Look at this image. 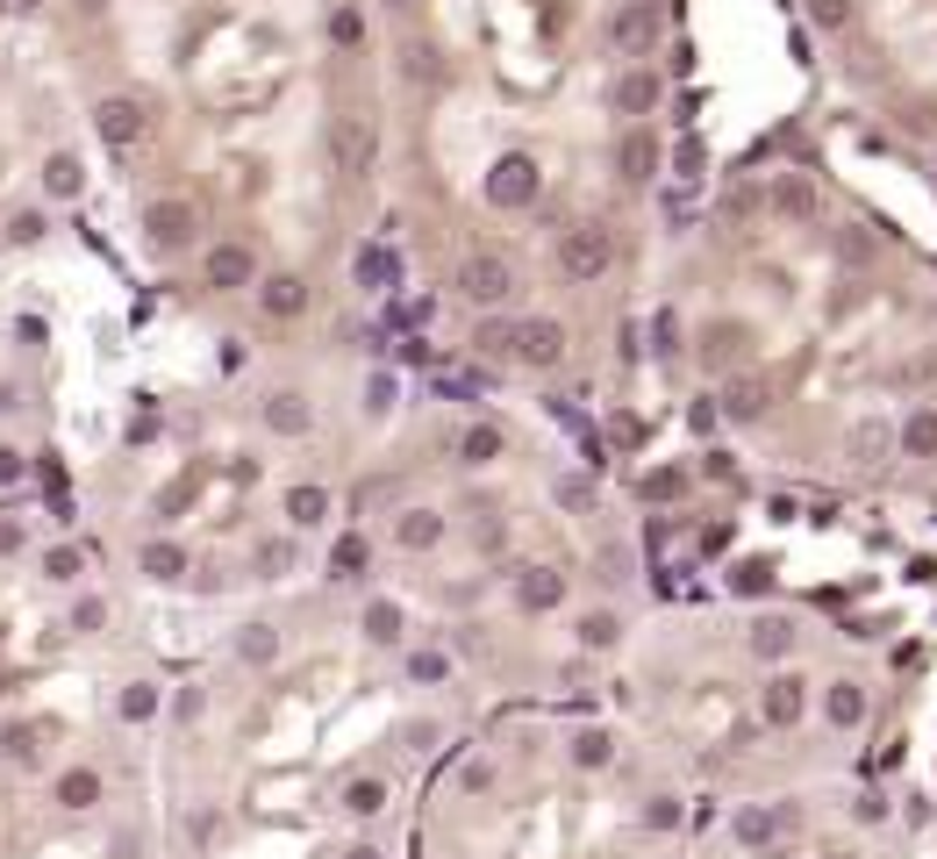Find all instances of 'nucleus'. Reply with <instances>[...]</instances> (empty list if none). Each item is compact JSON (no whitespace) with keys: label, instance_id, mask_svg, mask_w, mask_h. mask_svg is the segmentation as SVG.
Returning a JSON list of instances; mask_svg holds the SVG:
<instances>
[{"label":"nucleus","instance_id":"nucleus-26","mask_svg":"<svg viewBox=\"0 0 937 859\" xmlns=\"http://www.w3.org/2000/svg\"><path fill=\"white\" fill-rule=\"evenodd\" d=\"M895 444H902V437H895V430H887V423H881V416H866V423H859V430H852V451H859V465H873V459H887V451H895Z\"/></svg>","mask_w":937,"mask_h":859},{"label":"nucleus","instance_id":"nucleus-47","mask_svg":"<svg viewBox=\"0 0 937 859\" xmlns=\"http://www.w3.org/2000/svg\"><path fill=\"white\" fill-rule=\"evenodd\" d=\"M14 8H36V0H14Z\"/></svg>","mask_w":937,"mask_h":859},{"label":"nucleus","instance_id":"nucleus-2","mask_svg":"<svg viewBox=\"0 0 937 859\" xmlns=\"http://www.w3.org/2000/svg\"><path fill=\"white\" fill-rule=\"evenodd\" d=\"M451 294H459L465 308H508V294H516V265H508L502 251H465L459 273H451Z\"/></svg>","mask_w":937,"mask_h":859},{"label":"nucleus","instance_id":"nucleus-6","mask_svg":"<svg viewBox=\"0 0 937 859\" xmlns=\"http://www.w3.org/2000/svg\"><path fill=\"white\" fill-rule=\"evenodd\" d=\"M94 137L108 150H129L150 137V101L144 94H101L94 101Z\"/></svg>","mask_w":937,"mask_h":859},{"label":"nucleus","instance_id":"nucleus-39","mask_svg":"<svg viewBox=\"0 0 937 859\" xmlns=\"http://www.w3.org/2000/svg\"><path fill=\"white\" fill-rule=\"evenodd\" d=\"M730 416H759V380H737L730 387Z\"/></svg>","mask_w":937,"mask_h":859},{"label":"nucleus","instance_id":"nucleus-40","mask_svg":"<svg viewBox=\"0 0 937 859\" xmlns=\"http://www.w3.org/2000/svg\"><path fill=\"white\" fill-rule=\"evenodd\" d=\"M150 710H158V695H150V688H144V681H136V688H129V695H123V716H150Z\"/></svg>","mask_w":937,"mask_h":859},{"label":"nucleus","instance_id":"nucleus-28","mask_svg":"<svg viewBox=\"0 0 937 859\" xmlns=\"http://www.w3.org/2000/svg\"><path fill=\"white\" fill-rule=\"evenodd\" d=\"M852 22H859V0H809V29H823V36H844Z\"/></svg>","mask_w":937,"mask_h":859},{"label":"nucleus","instance_id":"nucleus-31","mask_svg":"<svg viewBox=\"0 0 937 859\" xmlns=\"http://www.w3.org/2000/svg\"><path fill=\"white\" fill-rule=\"evenodd\" d=\"M329 43H337V51H358V43H366V14L337 8V14H329Z\"/></svg>","mask_w":937,"mask_h":859},{"label":"nucleus","instance_id":"nucleus-41","mask_svg":"<svg viewBox=\"0 0 937 859\" xmlns=\"http://www.w3.org/2000/svg\"><path fill=\"white\" fill-rule=\"evenodd\" d=\"M8 237H14V244H36V237H43V216H14Z\"/></svg>","mask_w":937,"mask_h":859},{"label":"nucleus","instance_id":"nucleus-44","mask_svg":"<svg viewBox=\"0 0 937 859\" xmlns=\"http://www.w3.org/2000/svg\"><path fill=\"white\" fill-rule=\"evenodd\" d=\"M115 0H72V14H86V22H94V14H108Z\"/></svg>","mask_w":937,"mask_h":859},{"label":"nucleus","instance_id":"nucleus-15","mask_svg":"<svg viewBox=\"0 0 937 859\" xmlns=\"http://www.w3.org/2000/svg\"><path fill=\"white\" fill-rule=\"evenodd\" d=\"M259 308L272 315V323H294V315H308V280H301V273L259 280Z\"/></svg>","mask_w":937,"mask_h":859},{"label":"nucleus","instance_id":"nucleus-19","mask_svg":"<svg viewBox=\"0 0 937 859\" xmlns=\"http://www.w3.org/2000/svg\"><path fill=\"white\" fill-rule=\"evenodd\" d=\"M895 437H902V459H937V401H916Z\"/></svg>","mask_w":937,"mask_h":859},{"label":"nucleus","instance_id":"nucleus-48","mask_svg":"<svg viewBox=\"0 0 937 859\" xmlns=\"http://www.w3.org/2000/svg\"><path fill=\"white\" fill-rule=\"evenodd\" d=\"M930 172H937V150H930Z\"/></svg>","mask_w":937,"mask_h":859},{"label":"nucleus","instance_id":"nucleus-4","mask_svg":"<svg viewBox=\"0 0 937 859\" xmlns=\"http://www.w3.org/2000/svg\"><path fill=\"white\" fill-rule=\"evenodd\" d=\"M329 165H337L344 179H366L372 165H380V123H372V115H337V123H329Z\"/></svg>","mask_w":937,"mask_h":859},{"label":"nucleus","instance_id":"nucleus-21","mask_svg":"<svg viewBox=\"0 0 937 859\" xmlns=\"http://www.w3.org/2000/svg\"><path fill=\"white\" fill-rule=\"evenodd\" d=\"M394 545L401 552H436V545H444V516H436V509H401Z\"/></svg>","mask_w":937,"mask_h":859},{"label":"nucleus","instance_id":"nucleus-43","mask_svg":"<svg viewBox=\"0 0 937 859\" xmlns=\"http://www.w3.org/2000/svg\"><path fill=\"white\" fill-rule=\"evenodd\" d=\"M14 473H22V451H0V488H8Z\"/></svg>","mask_w":937,"mask_h":859},{"label":"nucleus","instance_id":"nucleus-34","mask_svg":"<svg viewBox=\"0 0 937 859\" xmlns=\"http://www.w3.org/2000/svg\"><path fill=\"white\" fill-rule=\"evenodd\" d=\"M344 809H351V817H372V809H387V788L380 781H351V788H344Z\"/></svg>","mask_w":937,"mask_h":859},{"label":"nucleus","instance_id":"nucleus-10","mask_svg":"<svg viewBox=\"0 0 937 859\" xmlns=\"http://www.w3.org/2000/svg\"><path fill=\"white\" fill-rule=\"evenodd\" d=\"M759 716L773 723V731H794V723L809 716V681L802 673H773V681L759 688Z\"/></svg>","mask_w":937,"mask_h":859},{"label":"nucleus","instance_id":"nucleus-38","mask_svg":"<svg viewBox=\"0 0 937 859\" xmlns=\"http://www.w3.org/2000/svg\"><path fill=\"white\" fill-rule=\"evenodd\" d=\"M358 566H366V537H344V545H337V573H344V580H351Z\"/></svg>","mask_w":937,"mask_h":859},{"label":"nucleus","instance_id":"nucleus-24","mask_svg":"<svg viewBox=\"0 0 937 859\" xmlns=\"http://www.w3.org/2000/svg\"><path fill=\"white\" fill-rule=\"evenodd\" d=\"M502 451H508V437L494 430V423H473V430L459 437V459H465V465H494Z\"/></svg>","mask_w":937,"mask_h":859},{"label":"nucleus","instance_id":"nucleus-45","mask_svg":"<svg viewBox=\"0 0 937 859\" xmlns=\"http://www.w3.org/2000/svg\"><path fill=\"white\" fill-rule=\"evenodd\" d=\"M22 545V531H14V523H0V552H14Z\"/></svg>","mask_w":937,"mask_h":859},{"label":"nucleus","instance_id":"nucleus-37","mask_svg":"<svg viewBox=\"0 0 937 859\" xmlns=\"http://www.w3.org/2000/svg\"><path fill=\"white\" fill-rule=\"evenodd\" d=\"M72 624H80V630H101V624H108V601H101V595H86L80 609H72Z\"/></svg>","mask_w":937,"mask_h":859},{"label":"nucleus","instance_id":"nucleus-42","mask_svg":"<svg viewBox=\"0 0 937 859\" xmlns=\"http://www.w3.org/2000/svg\"><path fill=\"white\" fill-rule=\"evenodd\" d=\"M680 488H687V480H680V473H652V480H644V494H659V502H673Z\"/></svg>","mask_w":937,"mask_h":859},{"label":"nucleus","instance_id":"nucleus-16","mask_svg":"<svg viewBox=\"0 0 937 859\" xmlns=\"http://www.w3.org/2000/svg\"><path fill=\"white\" fill-rule=\"evenodd\" d=\"M558 601H566V573H551V566H530V573H516V609L544 616V609H558Z\"/></svg>","mask_w":937,"mask_h":859},{"label":"nucleus","instance_id":"nucleus-27","mask_svg":"<svg viewBox=\"0 0 937 859\" xmlns=\"http://www.w3.org/2000/svg\"><path fill=\"white\" fill-rule=\"evenodd\" d=\"M179 573H187V545H172V537L144 545V580H179Z\"/></svg>","mask_w":937,"mask_h":859},{"label":"nucleus","instance_id":"nucleus-8","mask_svg":"<svg viewBox=\"0 0 937 859\" xmlns=\"http://www.w3.org/2000/svg\"><path fill=\"white\" fill-rule=\"evenodd\" d=\"M659 101H666V80H659L652 65H623V72H615V80H609V108L623 115L630 129H638L644 115L659 108Z\"/></svg>","mask_w":937,"mask_h":859},{"label":"nucleus","instance_id":"nucleus-9","mask_svg":"<svg viewBox=\"0 0 937 859\" xmlns=\"http://www.w3.org/2000/svg\"><path fill=\"white\" fill-rule=\"evenodd\" d=\"M201 280L215 286V294H244V286H259V251L251 244H208V259H201Z\"/></svg>","mask_w":937,"mask_h":859},{"label":"nucleus","instance_id":"nucleus-3","mask_svg":"<svg viewBox=\"0 0 937 859\" xmlns=\"http://www.w3.org/2000/svg\"><path fill=\"white\" fill-rule=\"evenodd\" d=\"M659 36H666V8H659V0H615V14H609V51L623 57V65H644Z\"/></svg>","mask_w":937,"mask_h":859},{"label":"nucleus","instance_id":"nucleus-20","mask_svg":"<svg viewBox=\"0 0 937 859\" xmlns=\"http://www.w3.org/2000/svg\"><path fill=\"white\" fill-rule=\"evenodd\" d=\"M286 523H294V531H323L329 523V488H315V480H301V488H286Z\"/></svg>","mask_w":937,"mask_h":859},{"label":"nucleus","instance_id":"nucleus-1","mask_svg":"<svg viewBox=\"0 0 937 859\" xmlns=\"http://www.w3.org/2000/svg\"><path fill=\"white\" fill-rule=\"evenodd\" d=\"M558 273L572 286H594L615 273V230L609 222H572L566 237H558Z\"/></svg>","mask_w":937,"mask_h":859},{"label":"nucleus","instance_id":"nucleus-30","mask_svg":"<svg viewBox=\"0 0 937 859\" xmlns=\"http://www.w3.org/2000/svg\"><path fill=\"white\" fill-rule=\"evenodd\" d=\"M615 638H623V624H615V616H609V609H594V616H580V645H587V652H609V645H615Z\"/></svg>","mask_w":937,"mask_h":859},{"label":"nucleus","instance_id":"nucleus-13","mask_svg":"<svg viewBox=\"0 0 937 859\" xmlns=\"http://www.w3.org/2000/svg\"><path fill=\"white\" fill-rule=\"evenodd\" d=\"M259 416H265L272 437H308V423H315V409H308V395H301V387H272Z\"/></svg>","mask_w":937,"mask_h":859},{"label":"nucleus","instance_id":"nucleus-32","mask_svg":"<svg viewBox=\"0 0 937 859\" xmlns=\"http://www.w3.org/2000/svg\"><path fill=\"white\" fill-rule=\"evenodd\" d=\"M80 573H86V552H72V545L43 552V580H57V587H65V580H80Z\"/></svg>","mask_w":937,"mask_h":859},{"label":"nucleus","instance_id":"nucleus-23","mask_svg":"<svg viewBox=\"0 0 937 859\" xmlns=\"http://www.w3.org/2000/svg\"><path fill=\"white\" fill-rule=\"evenodd\" d=\"M751 652H759V659H788L794 652V624H788V616H759V624H751Z\"/></svg>","mask_w":937,"mask_h":859},{"label":"nucleus","instance_id":"nucleus-36","mask_svg":"<svg viewBox=\"0 0 937 859\" xmlns=\"http://www.w3.org/2000/svg\"><path fill=\"white\" fill-rule=\"evenodd\" d=\"M408 673H415V681H444L451 659H444V652H415V659H408Z\"/></svg>","mask_w":937,"mask_h":859},{"label":"nucleus","instance_id":"nucleus-33","mask_svg":"<svg viewBox=\"0 0 937 859\" xmlns=\"http://www.w3.org/2000/svg\"><path fill=\"white\" fill-rule=\"evenodd\" d=\"M572 760H580V766H609L615 760V737L609 731H580V737H572Z\"/></svg>","mask_w":937,"mask_h":859},{"label":"nucleus","instance_id":"nucleus-18","mask_svg":"<svg viewBox=\"0 0 937 859\" xmlns=\"http://www.w3.org/2000/svg\"><path fill=\"white\" fill-rule=\"evenodd\" d=\"M823 723H830V731H859V723H866V688H859V681H830L823 688Z\"/></svg>","mask_w":937,"mask_h":859},{"label":"nucleus","instance_id":"nucleus-35","mask_svg":"<svg viewBox=\"0 0 937 859\" xmlns=\"http://www.w3.org/2000/svg\"><path fill=\"white\" fill-rule=\"evenodd\" d=\"M259 566L272 573V580H280V573H294V545H286V537H280V545H259Z\"/></svg>","mask_w":937,"mask_h":859},{"label":"nucleus","instance_id":"nucleus-12","mask_svg":"<svg viewBox=\"0 0 937 859\" xmlns=\"http://www.w3.org/2000/svg\"><path fill=\"white\" fill-rule=\"evenodd\" d=\"M615 172H623L630 187H652V179H659V137L644 123L623 129V144H615Z\"/></svg>","mask_w":937,"mask_h":859},{"label":"nucleus","instance_id":"nucleus-25","mask_svg":"<svg viewBox=\"0 0 937 859\" xmlns=\"http://www.w3.org/2000/svg\"><path fill=\"white\" fill-rule=\"evenodd\" d=\"M401 80H408V86H436V80H444V57H436V43H408V51H401Z\"/></svg>","mask_w":937,"mask_h":859},{"label":"nucleus","instance_id":"nucleus-17","mask_svg":"<svg viewBox=\"0 0 937 859\" xmlns=\"http://www.w3.org/2000/svg\"><path fill=\"white\" fill-rule=\"evenodd\" d=\"M358 630H366V645H380V652H387V645L408 638V609H401V601H387V595H372L366 616H358Z\"/></svg>","mask_w":937,"mask_h":859},{"label":"nucleus","instance_id":"nucleus-46","mask_svg":"<svg viewBox=\"0 0 937 859\" xmlns=\"http://www.w3.org/2000/svg\"><path fill=\"white\" fill-rule=\"evenodd\" d=\"M380 8H387V14H415L422 0H380Z\"/></svg>","mask_w":937,"mask_h":859},{"label":"nucleus","instance_id":"nucleus-14","mask_svg":"<svg viewBox=\"0 0 937 859\" xmlns=\"http://www.w3.org/2000/svg\"><path fill=\"white\" fill-rule=\"evenodd\" d=\"M766 201H773V216H788V222H815V216H823V193H815L802 172H780L773 187H766Z\"/></svg>","mask_w":937,"mask_h":859},{"label":"nucleus","instance_id":"nucleus-22","mask_svg":"<svg viewBox=\"0 0 937 859\" xmlns=\"http://www.w3.org/2000/svg\"><path fill=\"white\" fill-rule=\"evenodd\" d=\"M80 187H86V165L72 158V150L43 158V193H51V201H80Z\"/></svg>","mask_w":937,"mask_h":859},{"label":"nucleus","instance_id":"nucleus-29","mask_svg":"<svg viewBox=\"0 0 937 859\" xmlns=\"http://www.w3.org/2000/svg\"><path fill=\"white\" fill-rule=\"evenodd\" d=\"M57 803H65V809H94V803H101V774H86V766H72V774L57 781Z\"/></svg>","mask_w":937,"mask_h":859},{"label":"nucleus","instance_id":"nucleus-5","mask_svg":"<svg viewBox=\"0 0 937 859\" xmlns=\"http://www.w3.org/2000/svg\"><path fill=\"white\" fill-rule=\"evenodd\" d=\"M144 237H150V251H193L201 244V208L187 201V193H172V201H150L144 208Z\"/></svg>","mask_w":937,"mask_h":859},{"label":"nucleus","instance_id":"nucleus-7","mask_svg":"<svg viewBox=\"0 0 937 859\" xmlns=\"http://www.w3.org/2000/svg\"><path fill=\"white\" fill-rule=\"evenodd\" d=\"M566 352H572V337H566L558 315H523V323H516V366L558 373V366H566Z\"/></svg>","mask_w":937,"mask_h":859},{"label":"nucleus","instance_id":"nucleus-11","mask_svg":"<svg viewBox=\"0 0 937 859\" xmlns=\"http://www.w3.org/2000/svg\"><path fill=\"white\" fill-rule=\"evenodd\" d=\"M487 201L494 208H530L537 201V165L523 158V150H508V158L487 172Z\"/></svg>","mask_w":937,"mask_h":859}]
</instances>
